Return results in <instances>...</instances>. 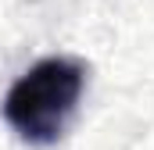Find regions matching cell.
Returning <instances> with one entry per match:
<instances>
[{"instance_id": "obj_1", "label": "cell", "mask_w": 154, "mask_h": 150, "mask_svg": "<svg viewBox=\"0 0 154 150\" xmlns=\"http://www.w3.org/2000/svg\"><path fill=\"white\" fill-rule=\"evenodd\" d=\"M86 89V64L75 57H43L18 75L4 97L7 125L32 147L57 143L79 111Z\"/></svg>"}]
</instances>
